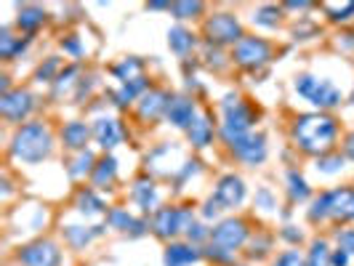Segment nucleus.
Listing matches in <instances>:
<instances>
[{"label": "nucleus", "mask_w": 354, "mask_h": 266, "mask_svg": "<svg viewBox=\"0 0 354 266\" xmlns=\"http://www.w3.org/2000/svg\"><path fill=\"white\" fill-rule=\"evenodd\" d=\"M338 139V123L328 112H312L301 115L293 123V142L306 155H328L333 152V144Z\"/></svg>", "instance_id": "1"}, {"label": "nucleus", "mask_w": 354, "mask_h": 266, "mask_svg": "<svg viewBox=\"0 0 354 266\" xmlns=\"http://www.w3.org/2000/svg\"><path fill=\"white\" fill-rule=\"evenodd\" d=\"M53 152V133L48 131V125L43 123H27L21 125L14 139H11V155L19 158L21 162H43L48 160Z\"/></svg>", "instance_id": "2"}, {"label": "nucleus", "mask_w": 354, "mask_h": 266, "mask_svg": "<svg viewBox=\"0 0 354 266\" xmlns=\"http://www.w3.org/2000/svg\"><path fill=\"white\" fill-rule=\"evenodd\" d=\"M325 218H333V221H354V189L352 187H344V189H330V192H322V195L312 202L309 208V221L317 224Z\"/></svg>", "instance_id": "3"}, {"label": "nucleus", "mask_w": 354, "mask_h": 266, "mask_svg": "<svg viewBox=\"0 0 354 266\" xmlns=\"http://www.w3.org/2000/svg\"><path fill=\"white\" fill-rule=\"evenodd\" d=\"M195 224V213L187 205H168V208H158L149 218V229L160 240H174L178 234H187V229Z\"/></svg>", "instance_id": "4"}, {"label": "nucleus", "mask_w": 354, "mask_h": 266, "mask_svg": "<svg viewBox=\"0 0 354 266\" xmlns=\"http://www.w3.org/2000/svg\"><path fill=\"white\" fill-rule=\"evenodd\" d=\"M224 123H221V139L224 144H237L240 139H245L253 125V109L248 104H243L237 96L227 93L224 96Z\"/></svg>", "instance_id": "5"}, {"label": "nucleus", "mask_w": 354, "mask_h": 266, "mask_svg": "<svg viewBox=\"0 0 354 266\" xmlns=\"http://www.w3.org/2000/svg\"><path fill=\"white\" fill-rule=\"evenodd\" d=\"M296 93L304 96L309 104H315L322 112V109H333V106L341 104V91L325 80V77H315V75H299L296 77Z\"/></svg>", "instance_id": "6"}, {"label": "nucleus", "mask_w": 354, "mask_h": 266, "mask_svg": "<svg viewBox=\"0 0 354 266\" xmlns=\"http://www.w3.org/2000/svg\"><path fill=\"white\" fill-rule=\"evenodd\" d=\"M203 35L208 40V46H216V48H221V46H237L245 32H243V24H240V19L234 17V14H213V17L205 19V24H203Z\"/></svg>", "instance_id": "7"}, {"label": "nucleus", "mask_w": 354, "mask_h": 266, "mask_svg": "<svg viewBox=\"0 0 354 266\" xmlns=\"http://www.w3.org/2000/svg\"><path fill=\"white\" fill-rule=\"evenodd\" d=\"M248 237H250V229H248V221H245V218H224V221H218V224L211 229L208 245L234 256L237 250L248 243Z\"/></svg>", "instance_id": "8"}, {"label": "nucleus", "mask_w": 354, "mask_h": 266, "mask_svg": "<svg viewBox=\"0 0 354 266\" xmlns=\"http://www.w3.org/2000/svg\"><path fill=\"white\" fill-rule=\"evenodd\" d=\"M232 59H234L237 67H243V70H248V72H256V70H261L264 64H269V59H272V46L266 43L264 37L245 35L234 46Z\"/></svg>", "instance_id": "9"}, {"label": "nucleus", "mask_w": 354, "mask_h": 266, "mask_svg": "<svg viewBox=\"0 0 354 266\" xmlns=\"http://www.w3.org/2000/svg\"><path fill=\"white\" fill-rule=\"evenodd\" d=\"M21 266H59L62 264V250L53 240H35L17 253Z\"/></svg>", "instance_id": "10"}, {"label": "nucleus", "mask_w": 354, "mask_h": 266, "mask_svg": "<svg viewBox=\"0 0 354 266\" xmlns=\"http://www.w3.org/2000/svg\"><path fill=\"white\" fill-rule=\"evenodd\" d=\"M35 106V96L27 88H14L0 96V115L8 123H21Z\"/></svg>", "instance_id": "11"}, {"label": "nucleus", "mask_w": 354, "mask_h": 266, "mask_svg": "<svg viewBox=\"0 0 354 266\" xmlns=\"http://www.w3.org/2000/svg\"><path fill=\"white\" fill-rule=\"evenodd\" d=\"M230 149L234 152V158L240 160V162H245V165H250V168L261 165L266 160V136L264 133H248L245 139L232 144Z\"/></svg>", "instance_id": "12"}, {"label": "nucleus", "mask_w": 354, "mask_h": 266, "mask_svg": "<svg viewBox=\"0 0 354 266\" xmlns=\"http://www.w3.org/2000/svg\"><path fill=\"white\" fill-rule=\"evenodd\" d=\"M213 200L224 208V211H232V208H237L243 200H245V181L240 176H230L218 178V184H216V192H213Z\"/></svg>", "instance_id": "13"}, {"label": "nucleus", "mask_w": 354, "mask_h": 266, "mask_svg": "<svg viewBox=\"0 0 354 266\" xmlns=\"http://www.w3.org/2000/svg\"><path fill=\"white\" fill-rule=\"evenodd\" d=\"M165 117L168 123L181 128V131H189V125L197 120V106L189 96H174L171 104L165 109Z\"/></svg>", "instance_id": "14"}, {"label": "nucleus", "mask_w": 354, "mask_h": 266, "mask_svg": "<svg viewBox=\"0 0 354 266\" xmlns=\"http://www.w3.org/2000/svg\"><path fill=\"white\" fill-rule=\"evenodd\" d=\"M171 93L162 88H149L144 93L142 99H139V115H142L144 120H158L165 115V109L171 104Z\"/></svg>", "instance_id": "15"}, {"label": "nucleus", "mask_w": 354, "mask_h": 266, "mask_svg": "<svg viewBox=\"0 0 354 266\" xmlns=\"http://www.w3.org/2000/svg\"><path fill=\"white\" fill-rule=\"evenodd\" d=\"M203 258V250L192 243H168V248L162 253V264L165 266H192Z\"/></svg>", "instance_id": "16"}, {"label": "nucleus", "mask_w": 354, "mask_h": 266, "mask_svg": "<svg viewBox=\"0 0 354 266\" xmlns=\"http://www.w3.org/2000/svg\"><path fill=\"white\" fill-rule=\"evenodd\" d=\"M106 224H109L112 229L125 231L128 237H144L147 229H149V221H139V218H133V216L128 211H123V208H112L109 216H106Z\"/></svg>", "instance_id": "17"}, {"label": "nucleus", "mask_w": 354, "mask_h": 266, "mask_svg": "<svg viewBox=\"0 0 354 266\" xmlns=\"http://www.w3.org/2000/svg\"><path fill=\"white\" fill-rule=\"evenodd\" d=\"M93 139L102 149H115L118 144L123 142V128L115 117H99L93 123Z\"/></svg>", "instance_id": "18"}, {"label": "nucleus", "mask_w": 354, "mask_h": 266, "mask_svg": "<svg viewBox=\"0 0 354 266\" xmlns=\"http://www.w3.org/2000/svg\"><path fill=\"white\" fill-rule=\"evenodd\" d=\"M131 197L133 202L142 208L144 213H155L158 211V187L152 178H136V184L131 187Z\"/></svg>", "instance_id": "19"}, {"label": "nucleus", "mask_w": 354, "mask_h": 266, "mask_svg": "<svg viewBox=\"0 0 354 266\" xmlns=\"http://www.w3.org/2000/svg\"><path fill=\"white\" fill-rule=\"evenodd\" d=\"M91 136H93V128H88L83 120H72L62 128V144L67 149H75V152H83Z\"/></svg>", "instance_id": "20"}, {"label": "nucleus", "mask_w": 354, "mask_h": 266, "mask_svg": "<svg viewBox=\"0 0 354 266\" xmlns=\"http://www.w3.org/2000/svg\"><path fill=\"white\" fill-rule=\"evenodd\" d=\"M115 176H118V160L106 155L96 162V168L91 173V184H93V189H109L115 184Z\"/></svg>", "instance_id": "21"}, {"label": "nucleus", "mask_w": 354, "mask_h": 266, "mask_svg": "<svg viewBox=\"0 0 354 266\" xmlns=\"http://www.w3.org/2000/svg\"><path fill=\"white\" fill-rule=\"evenodd\" d=\"M43 21H46V11H43L40 6H21V8H19V17H17L19 30L35 32V30L43 27Z\"/></svg>", "instance_id": "22"}, {"label": "nucleus", "mask_w": 354, "mask_h": 266, "mask_svg": "<svg viewBox=\"0 0 354 266\" xmlns=\"http://www.w3.org/2000/svg\"><path fill=\"white\" fill-rule=\"evenodd\" d=\"M102 231H104V227H67L64 229V240L70 243L72 248H86Z\"/></svg>", "instance_id": "23"}, {"label": "nucleus", "mask_w": 354, "mask_h": 266, "mask_svg": "<svg viewBox=\"0 0 354 266\" xmlns=\"http://www.w3.org/2000/svg\"><path fill=\"white\" fill-rule=\"evenodd\" d=\"M168 46H171V51L178 53V56H187V53L197 46V37L192 35L189 30H184V27H174V30L168 32Z\"/></svg>", "instance_id": "24"}, {"label": "nucleus", "mask_w": 354, "mask_h": 266, "mask_svg": "<svg viewBox=\"0 0 354 266\" xmlns=\"http://www.w3.org/2000/svg\"><path fill=\"white\" fill-rule=\"evenodd\" d=\"M144 93H147V77L142 75V77H136V80H131V83H123L120 91H118L112 99H115L118 106H128L136 96H144Z\"/></svg>", "instance_id": "25"}, {"label": "nucleus", "mask_w": 354, "mask_h": 266, "mask_svg": "<svg viewBox=\"0 0 354 266\" xmlns=\"http://www.w3.org/2000/svg\"><path fill=\"white\" fill-rule=\"evenodd\" d=\"M187 136H189V142L195 144V146H208L213 139V123L205 117V115H200L195 123L189 125V131H187Z\"/></svg>", "instance_id": "26"}, {"label": "nucleus", "mask_w": 354, "mask_h": 266, "mask_svg": "<svg viewBox=\"0 0 354 266\" xmlns=\"http://www.w3.org/2000/svg\"><path fill=\"white\" fill-rule=\"evenodd\" d=\"M27 46H30V37H14L8 27H3V32H0V53H3V59H14Z\"/></svg>", "instance_id": "27"}, {"label": "nucleus", "mask_w": 354, "mask_h": 266, "mask_svg": "<svg viewBox=\"0 0 354 266\" xmlns=\"http://www.w3.org/2000/svg\"><path fill=\"white\" fill-rule=\"evenodd\" d=\"M77 211L83 213V216H102L106 208L104 200L96 195L93 189H83V192H77Z\"/></svg>", "instance_id": "28"}, {"label": "nucleus", "mask_w": 354, "mask_h": 266, "mask_svg": "<svg viewBox=\"0 0 354 266\" xmlns=\"http://www.w3.org/2000/svg\"><path fill=\"white\" fill-rule=\"evenodd\" d=\"M142 70H144L142 61H139L136 56H128V59H123L118 67H112V75H115L118 80H123V83H131V80L142 77Z\"/></svg>", "instance_id": "29"}, {"label": "nucleus", "mask_w": 354, "mask_h": 266, "mask_svg": "<svg viewBox=\"0 0 354 266\" xmlns=\"http://www.w3.org/2000/svg\"><path fill=\"white\" fill-rule=\"evenodd\" d=\"M288 197H290V202L309 200V184L299 171H288Z\"/></svg>", "instance_id": "30"}, {"label": "nucleus", "mask_w": 354, "mask_h": 266, "mask_svg": "<svg viewBox=\"0 0 354 266\" xmlns=\"http://www.w3.org/2000/svg\"><path fill=\"white\" fill-rule=\"evenodd\" d=\"M330 256H333L330 245L325 240H315L306 253V266H330Z\"/></svg>", "instance_id": "31"}, {"label": "nucleus", "mask_w": 354, "mask_h": 266, "mask_svg": "<svg viewBox=\"0 0 354 266\" xmlns=\"http://www.w3.org/2000/svg\"><path fill=\"white\" fill-rule=\"evenodd\" d=\"M96 162H99V160L93 158V152H91V149H83V152H77V158H75V162H72L67 171H70L72 178H83L86 173H93Z\"/></svg>", "instance_id": "32"}, {"label": "nucleus", "mask_w": 354, "mask_h": 266, "mask_svg": "<svg viewBox=\"0 0 354 266\" xmlns=\"http://www.w3.org/2000/svg\"><path fill=\"white\" fill-rule=\"evenodd\" d=\"M280 17H283V11L277 8V6H261L259 11H256V24H261V27H277L280 24Z\"/></svg>", "instance_id": "33"}, {"label": "nucleus", "mask_w": 354, "mask_h": 266, "mask_svg": "<svg viewBox=\"0 0 354 266\" xmlns=\"http://www.w3.org/2000/svg\"><path fill=\"white\" fill-rule=\"evenodd\" d=\"M344 168V155H338V152H328V155H322L317 158V171L319 173H328V176H333Z\"/></svg>", "instance_id": "34"}, {"label": "nucleus", "mask_w": 354, "mask_h": 266, "mask_svg": "<svg viewBox=\"0 0 354 266\" xmlns=\"http://www.w3.org/2000/svg\"><path fill=\"white\" fill-rule=\"evenodd\" d=\"M171 14L176 19H195L203 14V3H189V0H184V3H171Z\"/></svg>", "instance_id": "35"}, {"label": "nucleus", "mask_w": 354, "mask_h": 266, "mask_svg": "<svg viewBox=\"0 0 354 266\" xmlns=\"http://www.w3.org/2000/svg\"><path fill=\"white\" fill-rule=\"evenodd\" d=\"M59 64H62V61H59V56H51L46 64H40V67H37L35 80H40V83H53V80L59 77V75H56V72H59Z\"/></svg>", "instance_id": "36"}, {"label": "nucleus", "mask_w": 354, "mask_h": 266, "mask_svg": "<svg viewBox=\"0 0 354 266\" xmlns=\"http://www.w3.org/2000/svg\"><path fill=\"white\" fill-rule=\"evenodd\" d=\"M325 14L333 19V21H346V19L354 14V3H346V6H333V3H322Z\"/></svg>", "instance_id": "37"}, {"label": "nucleus", "mask_w": 354, "mask_h": 266, "mask_svg": "<svg viewBox=\"0 0 354 266\" xmlns=\"http://www.w3.org/2000/svg\"><path fill=\"white\" fill-rule=\"evenodd\" d=\"M75 75H77V67H67L64 72H59V77L53 80V93H56V96H62V93L75 83V80H72Z\"/></svg>", "instance_id": "38"}, {"label": "nucleus", "mask_w": 354, "mask_h": 266, "mask_svg": "<svg viewBox=\"0 0 354 266\" xmlns=\"http://www.w3.org/2000/svg\"><path fill=\"white\" fill-rule=\"evenodd\" d=\"M272 266H306V258H304L296 248H290V250H285V253H280L277 261Z\"/></svg>", "instance_id": "39"}, {"label": "nucleus", "mask_w": 354, "mask_h": 266, "mask_svg": "<svg viewBox=\"0 0 354 266\" xmlns=\"http://www.w3.org/2000/svg\"><path fill=\"white\" fill-rule=\"evenodd\" d=\"M187 240H189L192 245H197V243H208V240H211V229H205L203 224H192V227L187 229Z\"/></svg>", "instance_id": "40"}, {"label": "nucleus", "mask_w": 354, "mask_h": 266, "mask_svg": "<svg viewBox=\"0 0 354 266\" xmlns=\"http://www.w3.org/2000/svg\"><path fill=\"white\" fill-rule=\"evenodd\" d=\"M336 243L341 250H346L349 256H354V229H338Z\"/></svg>", "instance_id": "41"}, {"label": "nucleus", "mask_w": 354, "mask_h": 266, "mask_svg": "<svg viewBox=\"0 0 354 266\" xmlns=\"http://www.w3.org/2000/svg\"><path fill=\"white\" fill-rule=\"evenodd\" d=\"M62 48H64L67 53H72V56H80V53H83V48H80V40H77L75 35L64 37V40H62Z\"/></svg>", "instance_id": "42"}, {"label": "nucleus", "mask_w": 354, "mask_h": 266, "mask_svg": "<svg viewBox=\"0 0 354 266\" xmlns=\"http://www.w3.org/2000/svg\"><path fill=\"white\" fill-rule=\"evenodd\" d=\"M256 205H261L264 211H272V208H274L272 192H269V189H259V192H256Z\"/></svg>", "instance_id": "43"}, {"label": "nucleus", "mask_w": 354, "mask_h": 266, "mask_svg": "<svg viewBox=\"0 0 354 266\" xmlns=\"http://www.w3.org/2000/svg\"><path fill=\"white\" fill-rule=\"evenodd\" d=\"M330 266H349V253L346 250H333V256H330Z\"/></svg>", "instance_id": "44"}, {"label": "nucleus", "mask_w": 354, "mask_h": 266, "mask_svg": "<svg viewBox=\"0 0 354 266\" xmlns=\"http://www.w3.org/2000/svg\"><path fill=\"white\" fill-rule=\"evenodd\" d=\"M224 211V208H221V205H218V202H216V200H208V202H205V211H203V216H205V218H216V216H218V213Z\"/></svg>", "instance_id": "45"}, {"label": "nucleus", "mask_w": 354, "mask_h": 266, "mask_svg": "<svg viewBox=\"0 0 354 266\" xmlns=\"http://www.w3.org/2000/svg\"><path fill=\"white\" fill-rule=\"evenodd\" d=\"M283 237L288 243H301V231H296V227H285Z\"/></svg>", "instance_id": "46"}, {"label": "nucleus", "mask_w": 354, "mask_h": 266, "mask_svg": "<svg viewBox=\"0 0 354 266\" xmlns=\"http://www.w3.org/2000/svg\"><path fill=\"white\" fill-rule=\"evenodd\" d=\"M285 8H293V11H306V8H312V3L309 0H290V3H285Z\"/></svg>", "instance_id": "47"}, {"label": "nucleus", "mask_w": 354, "mask_h": 266, "mask_svg": "<svg viewBox=\"0 0 354 266\" xmlns=\"http://www.w3.org/2000/svg\"><path fill=\"white\" fill-rule=\"evenodd\" d=\"M344 152H346V158H349V160H354V133H349V136H346Z\"/></svg>", "instance_id": "48"}, {"label": "nucleus", "mask_w": 354, "mask_h": 266, "mask_svg": "<svg viewBox=\"0 0 354 266\" xmlns=\"http://www.w3.org/2000/svg\"><path fill=\"white\" fill-rule=\"evenodd\" d=\"M349 102H352V106H354V91H352V99H349Z\"/></svg>", "instance_id": "49"}]
</instances>
